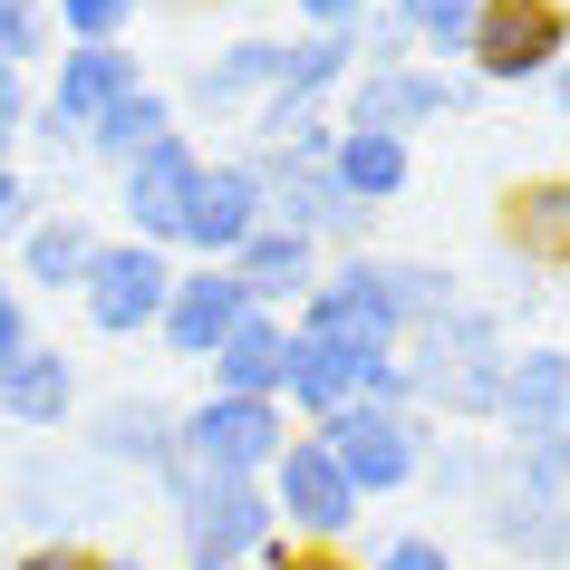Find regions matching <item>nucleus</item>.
<instances>
[{"label":"nucleus","instance_id":"f257e3e1","mask_svg":"<svg viewBox=\"0 0 570 570\" xmlns=\"http://www.w3.org/2000/svg\"><path fill=\"white\" fill-rule=\"evenodd\" d=\"M406 406H416L425 425L445 416V425H493L503 416V367H512V320L493 301H464L435 320V330H416L406 348Z\"/></svg>","mask_w":570,"mask_h":570},{"label":"nucleus","instance_id":"f03ea898","mask_svg":"<svg viewBox=\"0 0 570 570\" xmlns=\"http://www.w3.org/2000/svg\"><path fill=\"white\" fill-rule=\"evenodd\" d=\"M309 435L330 445V464L348 474V493H358V503H387V493H406V483L425 474V445H435V425H425L416 406H377V396H358V406L320 416Z\"/></svg>","mask_w":570,"mask_h":570},{"label":"nucleus","instance_id":"7ed1b4c3","mask_svg":"<svg viewBox=\"0 0 570 570\" xmlns=\"http://www.w3.org/2000/svg\"><path fill=\"white\" fill-rule=\"evenodd\" d=\"M291 330L338 338V348H406V309H396V252H338L320 271V291L291 309Z\"/></svg>","mask_w":570,"mask_h":570},{"label":"nucleus","instance_id":"20e7f679","mask_svg":"<svg viewBox=\"0 0 570 570\" xmlns=\"http://www.w3.org/2000/svg\"><path fill=\"white\" fill-rule=\"evenodd\" d=\"M271 512H281V541H301V551H348L358 541V493H348V474L330 464V445L309 435V425H291V445L271 454V474H262Z\"/></svg>","mask_w":570,"mask_h":570},{"label":"nucleus","instance_id":"39448f33","mask_svg":"<svg viewBox=\"0 0 570 570\" xmlns=\"http://www.w3.org/2000/svg\"><path fill=\"white\" fill-rule=\"evenodd\" d=\"M570 59V0H483L464 78L483 97L493 88H551V68Z\"/></svg>","mask_w":570,"mask_h":570},{"label":"nucleus","instance_id":"423d86ee","mask_svg":"<svg viewBox=\"0 0 570 570\" xmlns=\"http://www.w3.org/2000/svg\"><path fill=\"white\" fill-rule=\"evenodd\" d=\"M175 445H184L194 474L262 483L271 454L291 445V406H281V396H223V387H204L194 406H175Z\"/></svg>","mask_w":570,"mask_h":570},{"label":"nucleus","instance_id":"0eeeda50","mask_svg":"<svg viewBox=\"0 0 570 570\" xmlns=\"http://www.w3.org/2000/svg\"><path fill=\"white\" fill-rule=\"evenodd\" d=\"M474 107H483V88L464 78V68L406 59V68H358V78L338 88L330 117L338 126H377V136H406V146H416V126H454V117H474Z\"/></svg>","mask_w":570,"mask_h":570},{"label":"nucleus","instance_id":"6e6552de","mask_svg":"<svg viewBox=\"0 0 570 570\" xmlns=\"http://www.w3.org/2000/svg\"><path fill=\"white\" fill-rule=\"evenodd\" d=\"M262 541H281V512H271L262 483L242 474H194V493L175 503V551L184 570H252Z\"/></svg>","mask_w":570,"mask_h":570},{"label":"nucleus","instance_id":"1a4fd4ad","mask_svg":"<svg viewBox=\"0 0 570 570\" xmlns=\"http://www.w3.org/2000/svg\"><path fill=\"white\" fill-rule=\"evenodd\" d=\"M136 88H146V59H136V49H59V68H49V88H39L20 146L78 155V146H88V126L107 117L117 97H136Z\"/></svg>","mask_w":570,"mask_h":570},{"label":"nucleus","instance_id":"9d476101","mask_svg":"<svg viewBox=\"0 0 570 570\" xmlns=\"http://www.w3.org/2000/svg\"><path fill=\"white\" fill-rule=\"evenodd\" d=\"M165 291H175V252L107 233V242H97V262H88V281H78V320H88L97 338H155Z\"/></svg>","mask_w":570,"mask_h":570},{"label":"nucleus","instance_id":"9b49d317","mask_svg":"<svg viewBox=\"0 0 570 570\" xmlns=\"http://www.w3.org/2000/svg\"><path fill=\"white\" fill-rule=\"evenodd\" d=\"M252 155V175H262L271 194V223H291V233H309L320 252H367V233H377V213H358L348 194L330 184V165H291V155H262V146H242Z\"/></svg>","mask_w":570,"mask_h":570},{"label":"nucleus","instance_id":"f8f14e48","mask_svg":"<svg viewBox=\"0 0 570 570\" xmlns=\"http://www.w3.org/2000/svg\"><path fill=\"white\" fill-rule=\"evenodd\" d=\"M194 184H204V146H194V136H165V146H146L136 165H117L126 242L175 252V242H184V213H194Z\"/></svg>","mask_w":570,"mask_h":570},{"label":"nucleus","instance_id":"ddd939ff","mask_svg":"<svg viewBox=\"0 0 570 570\" xmlns=\"http://www.w3.org/2000/svg\"><path fill=\"white\" fill-rule=\"evenodd\" d=\"M262 223H271V194H262V175H252V155H204V184H194L175 262H233Z\"/></svg>","mask_w":570,"mask_h":570},{"label":"nucleus","instance_id":"4468645a","mask_svg":"<svg viewBox=\"0 0 570 570\" xmlns=\"http://www.w3.org/2000/svg\"><path fill=\"white\" fill-rule=\"evenodd\" d=\"M242 320H252V301H242V281L223 262H175V291H165L155 338H165V358H194V367H204Z\"/></svg>","mask_w":570,"mask_h":570},{"label":"nucleus","instance_id":"2eb2a0df","mask_svg":"<svg viewBox=\"0 0 570 570\" xmlns=\"http://www.w3.org/2000/svg\"><path fill=\"white\" fill-rule=\"evenodd\" d=\"M175 406L165 396H97L88 406V464H107V474H136V483H155L165 464H175Z\"/></svg>","mask_w":570,"mask_h":570},{"label":"nucleus","instance_id":"dca6fc26","mask_svg":"<svg viewBox=\"0 0 570 570\" xmlns=\"http://www.w3.org/2000/svg\"><path fill=\"white\" fill-rule=\"evenodd\" d=\"M223 271L242 281V301H252V309H271V320H291V309H301L309 291H320V271H330V252H320L309 233H291V223H262V233L242 242V252H233Z\"/></svg>","mask_w":570,"mask_h":570},{"label":"nucleus","instance_id":"f3484780","mask_svg":"<svg viewBox=\"0 0 570 570\" xmlns=\"http://www.w3.org/2000/svg\"><path fill=\"white\" fill-rule=\"evenodd\" d=\"M68 425H78V358L30 338L0 367V435H68Z\"/></svg>","mask_w":570,"mask_h":570},{"label":"nucleus","instance_id":"a211bd4d","mask_svg":"<svg viewBox=\"0 0 570 570\" xmlns=\"http://www.w3.org/2000/svg\"><path fill=\"white\" fill-rule=\"evenodd\" d=\"M503 445H522V435H561L570 425V348H551V338H522L503 367Z\"/></svg>","mask_w":570,"mask_h":570},{"label":"nucleus","instance_id":"6ab92c4d","mask_svg":"<svg viewBox=\"0 0 570 570\" xmlns=\"http://www.w3.org/2000/svg\"><path fill=\"white\" fill-rule=\"evenodd\" d=\"M483 541L503 551V561L522 570H570V503H541V493H512V483H493L474 503Z\"/></svg>","mask_w":570,"mask_h":570},{"label":"nucleus","instance_id":"aec40b11","mask_svg":"<svg viewBox=\"0 0 570 570\" xmlns=\"http://www.w3.org/2000/svg\"><path fill=\"white\" fill-rule=\"evenodd\" d=\"M330 184L358 213H387V204H406V184H416V146H406V136H377V126H338L330 136Z\"/></svg>","mask_w":570,"mask_h":570},{"label":"nucleus","instance_id":"412c9836","mask_svg":"<svg viewBox=\"0 0 570 570\" xmlns=\"http://www.w3.org/2000/svg\"><path fill=\"white\" fill-rule=\"evenodd\" d=\"M97 242H107V233H97L88 213L49 204V213H39V223H30V233L10 242V262H20V271H10V281H20V291H68V301H78V281H88Z\"/></svg>","mask_w":570,"mask_h":570},{"label":"nucleus","instance_id":"4be33fe9","mask_svg":"<svg viewBox=\"0 0 570 570\" xmlns=\"http://www.w3.org/2000/svg\"><path fill=\"white\" fill-rule=\"evenodd\" d=\"M503 252L532 271H570V175H532L503 204Z\"/></svg>","mask_w":570,"mask_h":570},{"label":"nucleus","instance_id":"5701e85b","mask_svg":"<svg viewBox=\"0 0 570 570\" xmlns=\"http://www.w3.org/2000/svg\"><path fill=\"white\" fill-rule=\"evenodd\" d=\"M204 377L223 396H281V377H291V320H271V309H252L223 348L204 358Z\"/></svg>","mask_w":570,"mask_h":570},{"label":"nucleus","instance_id":"b1692460","mask_svg":"<svg viewBox=\"0 0 570 570\" xmlns=\"http://www.w3.org/2000/svg\"><path fill=\"white\" fill-rule=\"evenodd\" d=\"M165 136H184V117H175V88H136V97H117V107H107V117L88 126V165H107V175H117V165H136V155L146 146H165Z\"/></svg>","mask_w":570,"mask_h":570},{"label":"nucleus","instance_id":"393cba45","mask_svg":"<svg viewBox=\"0 0 570 570\" xmlns=\"http://www.w3.org/2000/svg\"><path fill=\"white\" fill-rule=\"evenodd\" d=\"M348 78H358V39H348V30H291V39H281V97L338 107Z\"/></svg>","mask_w":570,"mask_h":570},{"label":"nucleus","instance_id":"a878e982","mask_svg":"<svg viewBox=\"0 0 570 570\" xmlns=\"http://www.w3.org/2000/svg\"><path fill=\"white\" fill-rule=\"evenodd\" d=\"M425 493H435V503H454V512H474L483 493H493V483H503V445H483V435H435V445H425Z\"/></svg>","mask_w":570,"mask_h":570},{"label":"nucleus","instance_id":"bb28decb","mask_svg":"<svg viewBox=\"0 0 570 570\" xmlns=\"http://www.w3.org/2000/svg\"><path fill=\"white\" fill-rule=\"evenodd\" d=\"M377 10H396L406 20V39H416L425 68H464V49H474V10L483 0H377Z\"/></svg>","mask_w":570,"mask_h":570},{"label":"nucleus","instance_id":"cd10ccee","mask_svg":"<svg viewBox=\"0 0 570 570\" xmlns=\"http://www.w3.org/2000/svg\"><path fill=\"white\" fill-rule=\"evenodd\" d=\"M49 20H59L68 49H126L136 20H146V0H49Z\"/></svg>","mask_w":570,"mask_h":570},{"label":"nucleus","instance_id":"c85d7f7f","mask_svg":"<svg viewBox=\"0 0 570 570\" xmlns=\"http://www.w3.org/2000/svg\"><path fill=\"white\" fill-rule=\"evenodd\" d=\"M503 483H512V493H541V503H570V425H561V435H522V445H503Z\"/></svg>","mask_w":570,"mask_h":570},{"label":"nucleus","instance_id":"c756f323","mask_svg":"<svg viewBox=\"0 0 570 570\" xmlns=\"http://www.w3.org/2000/svg\"><path fill=\"white\" fill-rule=\"evenodd\" d=\"M454 301H464V281H454L445 262H416V252H396V309H406V338L435 330Z\"/></svg>","mask_w":570,"mask_h":570},{"label":"nucleus","instance_id":"7c9ffc66","mask_svg":"<svg viewBox=\"0 0 570 570\" xmlns=\"http://www.w3.org/2000/svg\"><path fill=\"white\" fill-rule=\"evenodd\" d=\"M39 59H59V20H49V0H0V68L30 78Z\"/></svg>","mask_w":570,"mask_h":570},{"label":"nucleus","instance_id":"2f4dec72","mask_svg":"<svg viewBox=\"0 0 570 570\" xmlns=\"http://www.w3.org/2000/svg\"><path fill=\"white\" fill-rule=\"evenodd\" d=\"M358 570H454V551L445 532H387V541H367Z\"/></svg>","mask_w":570,"mask_h":570},{"label":"nucleus","instance_id":"473e14b6","mask_svg":"<svg viewBox=\"0 0 570 570\" xmlns=\"http://www.w3.org/2000/svg\"><path fill=\"white\" fill-rule=\"evenodd\" d=\"M348 39H358V68H406V59H416L406 20H396V10H377V0H367V20H358Z\"/></svg>","mask_w":570,"mask_h":570},{"label":"nucleus","instance_id":"72a5a7b5","mask_svg":"<svg viewBox=\"0 0 570 570\" xmlns=\"http://www.w3.org/2000/svg\"><path fill=\"white\" fill-rule=\"evenodd\" d=\"M39 213H49V194H39V184L20 175V165H0V252H10V242L30 233Z\"/></svg>","mask_w":570,"mask_h":570},{"label":"nucleus","instance_id":"f704fd0d","mask_svg":"<svg viewBox=\"0 0 570 570\" xmlns=\"http://www.w3.org/2000/svg\"><path fill=\"white\" fill-rule=\"evenodd\" d=\"M30 291H20V281H10V271H0V367H10V358H20V348H30Z\"/></svg>","mask_w":570,"mask_h":570},{"label":"nucleus","instance_id":"c9c22d12","mask_svg":"<svg viewBox=\"0 0 570 570\" xmlns=\"http://www.w3.org/2000/svg\"><path fill=\"white\" fill-rule=\"evenodd\" d=\"M252 570H358V551H301V541H262Z\"/></svg>","mask_w":570,"mask_h":570},{"label":"nucleus","instance_id":"e433bc0d","mask_svg":"<svg viewBox=\"0 0 570 570\" xmlns=\"http://www.w3.org/2000/svg\"><path fill=\"white\" fill-rule=\"evenodd\" d=\"M10 570H97V551H88V541H30V551H10Z\"/></svg>","mask_w":570,"mask_h":570},{"label":"nucleus","instance_id":"4c0bfd02","mask_svg":"<svg viewBox=\"0 0 570 570\" xmlns=\"http://www.w3.org/2000/svg\"><path fill=\"white\" fill-rule=\"evenodd\" d=\"M291 20H301V30H358L367 0H291Z\"/></svg>","mask_w":570,"mask_h":570},{"label":"nucleus","instance_id":"58836bf2","mask_svg":"<svg viewBox=\"0 0 570 570\" xmlns=\"http://www.w3.org/2000/svg\"><path fill=\"white\" fill-rule=\"evenodd\" d=\"M30 107H39V88L20 78V68H0V126H20V136H30Z\"/></svg>","mask_w":570,"mask_h":570},{"label":"nucleus","instance_id":"ea45409f","mask_svg":"<svg viewBox=\"0 0 570 570\" xmlns=\"http://www.w3.org/2000/svg\"><path fill=\"white\" fill-rule=\"evenodd\" d=\"M97 570H155L146 551H97Z\"/></svg>","mask_w":570,"mask_h":570},{"label":"nucleus","instance_id":"a19ab883","mask_svg":"<svg viewBox=\"0 0 570 570\" xmlns=\"http://www.w3.org/2000/svg\"><path fill=\"white\" fill-rule=\"evenodd\" d=\"M551 107H561V126H570V59L551 68Z\"/></svg>","mask_w":570,"mask_h":570},{"label":"nucleus","instance_id":"79ce46f5","mask_svg":"<svg viewBox=\"0 0 570 570\" xmlns=\"http://www.w3.org/2000/svg\"><path fill=\"white\" fill-rule=\"evenodd\" d=\"M0 165H20V126H0Z\"/></svg>","mask_w":570,"mask_h":570},{"label":"nucleus","instance_id":"37998d69","mask_svg":"<svg viewBox=\"0 0 570 570\" xmlns=\"http://www.w3.org/2000/svg\"><path fill=\"white\" fill-rule=\"evenodd\" d=\"M0 570H10V561H0Z\"/></svg>","mask_w":570,"mask_h":570}]
</instances>
